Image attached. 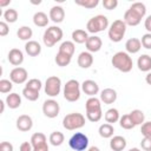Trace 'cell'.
<instances>
[{"label": "cell", "mask_w": 151, "mask_h": 151, "mask_svg": "<svg viewBox=\"0 0 151 151\" xmlns=\"http://www.w3.org/2000/svg\"><path fill=\"white\" fill-rule=\"evenodd\" d=\"M119 119H120V117H119V112H118L117 109H109V110L105 112V120H106L109 124L117 123Z\"/></svg>", "instance_id": "31"}, {"label": "cell", "mask_w": 151, "mask_h": 151, "mask_svg": "<svg viewBox=\"0 0 151 151\" xmlns=\"http://www.w3.org/2000/svg\"><path fill=\"white\" fill-rule=\"evenodd\" d=\"M119 125H120L123 129H125V130H131V129H133V127L136 126V125L133 124V122H132L130 114H123V116L120 117V119H119Z\"/></svg>", "instance_id": "35"}, {"label": "cell", "mask_w": 151, "mask_h": 151, "mask_svg": "<svg viewBox=\"0 0 151 151\" xmlns=\"http://www.w3.org/2000/svg\"><path fill=\"white\" fill-rule=\"evenodd\" d=\"M64 134L60 132V131H54L50 134V143L53 145V146H59L64 143Z\"/></svg>", "instance_id": "34"}, {"label": "cell", "mask_w": 151, "mask_h": 151, "mask_svg": "<svg viewBox=\"0 0 151 151\" xmlns=\"http://www.w3.org/2000/svg\"><path fill=\"white\" fill-rule=\"evenodd\" d=\"M117 100V92L113 88H104L100 92V101L104 104H113Z\"/></svg>", "instance_id": "17"}, {"label": "cell", "mask_w": 151, "mask_h": 151, "mask_svg": "<svg viewBox=\"0 0 151 151\" xmlns=\"http://www.w3.org/2000/svg\"><path fill=\"white\" fill-rule=\"evenodd\" d=\"M76 4L79 5V6H83V7H85V8H90V9H91V8H94V7L98 6L99 0H85V1L77 0Z\"/></svg>", "instance_id": "40"}, {"label": "cell", "mask_w": 151, "mask_h": 151, "mask_svg": "<svg viewBox=\"0 0 151 151\" xmlns=\"http://www.w3.org/2000/svg\"><path fill=\"white\" fill-rule=\"evenodd\" d=\"M142 46L146 50H151V33H145L143 37H142Z\"/></svg>", "instance_id": "42"}, {"label": "cell", "mask_w": 151, "mask_h": 151, "mask_svg": "<svg viewBox=\"0 0 151 151\" xmlns=\"http://www.w3.org/2000/svg\"><path fill=\"white\" fill-rule=\"evenodd\" d=\"M85 109H86V117L90 122L97 123L101 119L103 111H101L100 99L96 97H90L85 103Z\"/></svg>", "instance_id": "1"}, {"label": "cell", "mask_w": 151, "mask_h": 151, "mask_svg": "<svg viewBox=\"0 0 151 151\" xmlns=\"http://www.w3.org/2000/svg\"><path fill=\"white\" fill-rule=\"evenodd\" d=\"M6 104L9 109H18L21 105V97L15 92L9 93L6 97Z\"/></svg>", "instance_id": "24"}, {"label": "cell", "mask_w": 151, "mask_h": 151, "mask_svg": "<svg viewBox=\"0 0 151 151\" xmlns=\"http://www.w3.org/2000/svg\"><path fill=\"white\" fill-rule=\"evenodd\" d=\"M110 147L112 151H123L126 147V139L122 136H114L110 140Z\"/></svg>", "instance_id": "21"}, {"label": "cell", "mask_w": 151, "mask_h": 151, "mask_svg": "<svg viewBox=\"0 0 151 151\" xmlns=\"http://www.w3.org/2000/svg\"><path fill=\"white\" fill-rule=\"evenodd\" d=\"M45 93L50 97H57L61 90V80L57 76H51L45 83Z\"/></svg>", "instance_id": "9"}, {"label": "cell", "mask_w": 151, "mask_h": 151, "mask_svg": "<svg viewBox=\"0 0 151 151\" xmlns=\"http://www.w3.org/2000/svg\"><path fill=\"white\" fill-rule=\"evenodd\" d=\"M50 19L53 22H55V24L61 22L65 19V11H64V8L61 6H53L50 9Z\"/></svg>", "instance_id": "18"}, {"label": "cell", "mask_w": 151, "mask_h": 151, "mask_svg": "<svg viewBox=\"0 0 151 151\" xmlns=\"http://www.w3.org/2000/svg\"><path fill=\"white\" fill-rule=\"evenodd\" d=\"M87 39H88V35H87V32L85 29L78 28V29H74L72 32V40L77 44H84L87 41Z\"/></svg>", "instance_id": "25"}, {"label": "cell", "mask_w": 151, "mask_h": 151, "mask_svg": "<svg viewBox=\"0 0 151 151\" xmlns=\"http://www.w3.org/2000/svg\"><path fill=\"white\" fill-rule=\"evenodd\" d=\"M17 35L20 40H28L29 41V39L33 35V31L28 26H21V27H19V29L17 32Z\"/></svg>", "instance_id": "29"}, {"label": "cell", "mask_w": 151, "mask_h": 151, "mask_svg": "<svg viewBox=\"0 0 151 151\" xmlns=\"http://www.w3.org/2000/svg\"><path fill=\"white\" fill-rule=\"evenodd\" d=\"M130 8L132 11H134L136 13H138L142 18H144V15L146 14V7H145V5L143 2H133L130 6Z\"/></svg>", "instance_id": "38"}, {"label": "cell", "mask_w": 151, "mask_h": 151, "mask_svg": "<svg viewBox=\"0 0 151 151\" xmlns=\"http://www.w3.org/2000/svg\"><path fill=\"white\" fill-rule=\"evenodd\" d=\"M101 45H103V41L97 35H91L88 37L87 41L85 42V46H86V50L87 52L90 53H94V52H98L100 48H101Z\"/></svg>", "instance_id": "15"}, {"label": "cell", "mask_w": 151, "mask_h": 151, "mask_svg": "<svg viewBox=\"0 0 151 151\" xmlns=\"http://www.w3.org/2000/svg\"><path fill=\"white\" fill-rule=\"evenodd\" d=\"M33 151H48V145H47V144H44V145H41V146L33 147Z\"/></svg>", "instance_id": "50"}, {"label": "cell", "mask_w": 151, "mask_h": 151, "mask_svg": "<svg viewBox=\"0 0 151 151\" xmlns=\"http://www.w3.org/2000/svg\"><path fill=\"white\" fill-rule=\"evenodd\" d=\"M99 136L103 137V138H112L113 137V132H114V129L112 126V124H109V123H105V124H101L99 126Z\"/></svg>", "instance_id": "27"}, {"label": "cell", "mask_w": 151, "mask_h": 151, "mask_svg": "<svg viewBox=\"0 0 151 151\" xmlns=\"http://www.w3.org/2000/svg\"><path fill=\"white\" fill-rule=\"evenodd\" d=\"M84 125H85V117L79 112L68 113L63 119V126L68 131L78 130Z\"/></svg>", "instance_id": "3"}, {"label": "cell", "mask_w": 151, "mask_h": 151, "mask_svg": "<svg viewBox=\"0 0 151 151\" xmlns=\"http://www.w3.org/2000/svg\"><path fill=\"white\" fill-rule=\"evenodd\" d=\"M129 114H130V117H131V119H132L134 125H142L144 123V120H145L144 112L140 111V110H133Z\"/></svg>", "instance_id": "32"}, {"label": "cell", "mask_w": 151, "mask_h": 151, "mask_svg": "<svg viewBox=\"0 0 151 151\" xmlns=\"http://www.w3.org/2000/svg\"><path fill=\"white\" fill-rule=\"evenodd\" d=\"M125 32H126V24L120 19L114 20L109 28V38L113 42H119L124 38Z\"/></svg>", "instance_id": "7"}, {"label": "cell", "mask_w": 151, "mask_h": 151, "mask_svg": "<svg viewBox=\"0 0 151 151\" xmlns=\"http://www.w3.org/2000/svg\"><path fill=\"white\" fill-rule=\"evenodd\" d=\"M0 151H13V145L9 142H1Z\"/></svg>", "instance_id": "47"}, {"label": "cell", "mask_w": 151, "mask_h": 151, "mask_svg": "<svg viewBox=\"0 0 151 151\" xmlns=\"http://www.w3.org/2000/svg\"><path fill=\"white\" fill-rule=\"evenodd\" d=\"M107 27H109V19L105 15H103V14H98V15L91 18L87 21V24H86L87 32H90L92 34L103 32Z\"/></svg>", "instance_id": "4"}, {"label": "cell", "mask_w": 151, "mask_h": 151, "mask_svg": "<svg viewBox=\"0 0 151 151\" xmlns=\"http://www.w3.org/2000/svg\"><path fill=\"white\" fill-rule=\"evenodd\" d=\"M142 19H143V18H142L138 13H136L134 11H132L131 8H129V9L125 12V14H124L123 21H124L126 25H129V26H137V25L140 24Z\"/></svg>", "instance_id": "14"}, {"label": "cell", "mask_w": 151, "mask_h": 151, "mask_svg": "<svg viewBox=\"0 0 151 151\" xmlns=\"http://www.w3.org/2000/svg\"><path fill=\"white\" fill-rule=\"evenodd\" d=\"M42 84H41V80L40 79H37V78H33V79H29L26 84V87L28 88H32V90H35V91H40Z\"/></svg>", "instance_id": "41"}, {"label": "cell", "mask_w": 151, "mask_h": 151, "mask_svg": "<svg viewBox=\"0 0 151 151\" xmlns=\"http://www.w3.org/2000/svg\"><path fill=\"white\" fill-rule=\"evenodd\" d=\"M25 51H26V53H27L29 57H37V55H39L40 52H41V46H40V44H39L38 41H35V40H29V41H27L26 45H25Z\"/></svg>", "instance_id": "20"}, {"label": "cell", "mask_w": 151, "mask_h": 151, "mask_svg": "<svg viewBox=\"0 0 151 151\" xmlns=\"http://www.w3.org/2000/svg\"><path fill=\"white\" fill-rule=\"evenodd\" d=\"M74 50H76V45L73 41H64L60 46H59V52L64 53V54H67L70 57L73 55L74 53Z\"/></svg>", "instance_id": "30"}, {"label": "cell", "mask_w": 151, "mask_h": 151, "mask_svg": "<svg viewBox=\"0 0 151 151\" xmlns=\"http://www.w3.org/2000/svg\"><path fill=\"white\" fill-rule=\"evenodd\" d=\"M71 59H72V57H70V55H67V54H64V53H61V52H58L57 55H55V58H54L55 64H57L58 66H60V67L67 66V65L71 63Z\"/></svg>", "instance_id": "33"}, {"label": "cell", "mask_w": 151, "mask_h": 151, "mask_svg": "<svg viewBox=\"0 0 151 151\" xmlns=\"http://www.w3.org/2000/svg\"><path fill=\"white\" fill-rule=\"evenodd\" d=\"M60 106L57 100L54 99H47L42 104V112L47 118H55L59 114Z\"/></svg>", "instance_id": "10"}, {"label": "cell", "mask_w": 151, "mask_h": 151, "mask_svg": "<svg viewBox=\"0 0 151 151\" xmlns=\"http://www.w3.org/2000/svg\"><path fill=\"white\" fill-rule=\"evenodd\" d=\"M129 151H140V150H139L138 147H132V149H130Z\"/></svg>", "instance_id": "55"}, {"label": "cell", "mask_w": 151, "mask_h": 151, "mask_svg": "<svg viewBox=\"0 0 151 151\" xmlns=\"http://www.w3.org/2000/svg\"><path fill=\"white\" fill-rule=\"evenodd\" d=\"M4 19L6 20V22H9V24H13L18 20V12L17 9L14 8H8L5 11L4 13Z\"/></svg>", "instance_id": "36"}, {"label": "cell", "mask_w": 151, "mask_h": 151, "mask_svg": "<svg viewBox=\"0 0 151 151\" xmlns=\"http://www.w3.org/2000/svg\"><path fill=\"white\" fill-rule=\"evenodd\" d=\"M81 90L85 94L90 96V97H96V94L99 92V85L91 79L84 80L81 84Z\"/></svg>", "instance_id": "13"}, {"label": "cell", "mask_w": 151, "mask_h": 151, "mask_svg": "<svg viewBox=\"0 0 151 151\" xmlns=\"http://www.w3.org/2000/svg\"><path fill=\"white\" fill-rule=\"evenodd\" d=\"M140 146L144 151H151V137H144L140 142Z\"/></svg>", "instance_id": "44"}, {"label": "cell", "mask_w": 151, "mask_h": 151, "mask_svg": "<svg viewBox=\"0 0 151 151\" xmlns=\"http://www.w3.org/2000/svg\"><path fill=\"white\" fill-rule=\"evenodd\" d=\"M68 145L74 151H84L88 146V138L81 132H76L68 140Z\"/></svg>", "instance_id": "8"}, {"label": "cell", "mask_w": 151, "mask_h": 151, "mask_svg": "<svg viewBox=\"0 0 151 151\" xmlns=\"http://www.w3.org/2000/svg\"><path fill=\"white\" fill-rule=\"evenodd\" d=\"M33 22L38 27H45L48 24V17L44 12H37L33 15Z\"/></svg>", "instance_id": "26"}, {"label": "cell", "mask_w": 151, "mask_h": 151, "mask_svg": "<svg viewBox=\"0 0 151 151\" xmlns=\"http://www.w3.org/2000/svg\"><path fill=\"white\" fill-rule=\"evenodd\" d=\"M140 132H142V134L144 137H151V120L142 124Z\"/></svg>", "instance_id": "43"}, {"label": "cell", "mask_w": 151, "mask_h": 151, "mask_svg": "<svg viewBox=\"0 0 151 151\" xmlns=\"http://www.w3.org/2000/svg\"><path fill=\"white\" fill-rule=\"evenodd\" d=\"M9 2H11V0H7V1H0V6L4 7V6H6V5H8Z\"/></svg>", "instance_id": "53"}, {"label": "cell", "mask_w": 151, "mask_h": 151, "mask_svg": "<svg viewBox=\"0 0 151 151\" xmlns=\"http://www.w3.org/2000/svg\"><path fill=\"white\" fill-rule=\"evenodd\" d=\"M144 26L146 28V31L149 33H151V15H149L146 19H145V22H144Z\"/></svg>", "instance_id": "49"}, {"label": "cell", "mask_w": 151, "mask_h": 151, "mask_svg": "<svg viewBox=\"0 0 151 151\" xmlns=\"http://www.w3.org/2000/svg\"><path fill=\"white\" fill-rule=\"evenodd\" d=\"M28 73L24 67H15L9 73V79L14 84H24L27 80Z\"/></svg>", "instance_id": "11"}, {"label": "cell", "mask_w": 151, "mask_h": 151, "mask_svg": "<svg viewBox=\"0 0 151 151\" xmlns=\"http://www.w3.org/2000/svg\"><path fill=\"white\" fill-rule=\"evenodd\" d=\"M33 120L28 114H21L17 119V129L21 132H27L32 129Z\"/></svg>", "instance_id": "12"}, {"label": "cell", "mask_w": 151, "mask_h": 151, "mask_svg": "<svg viewBox=\"0 0 151 151\" xmlns=\"http://www.w3.org/2000/svg\"><path fill=\"white\" fill-rule=\"evenodd\" d=\"M22 96H24L27 100H29V101H35V100L39 98V91H35V90L25 87V88L22 90Z\"/></svg>", "instance_id": "37"}, {"label": "cell", "mask_w": 151, "mask_h": 151, "mask_svg": "<svg viewBox=\"0 0 151 151\" xmlns=\"http://www.w3.org/2000/svg\"><path fill=\"white\" fill-rule=\"evenodd\" d=\"M0 104H1V113L4 112V110H5V103H4V100H0Z\"/></svg>", "instance_id": "54"}, {"label": "cell", "mask_w": 151, "mask_h": 151, "mask_svg": "<svg viewBox=\"0 0 151 151\" xmlns=\"http://www.w3.org/2000/svg\"><path fill=\"white\" fill-rule=\"evenodd\" d=\"M137 66L142 72L151 71V57L149 54H142L137 60Z\"/></svg>", "instance_id": "23"}, {"label": "cell", "mask_w": 151, "mask_h": 151, "mask_svg": "<svg viewBox=\"0 0 151 151\" xmlns=\"http://www.w3.org/2000/svg\"><path fill=\"white\" fill-rule=\"evenodd\" d=\"M31 144L33 147H37V146H41L44 144H47V138L44 133L41 132H35L32 134L31 137Z\"/></svg>", "instance_id": "28"}, {"label": "cell", "mask_w": 151, "mask_h": 151, "mask_svg": "<svg viewBox=\"0 0 151 151\" xmlns=\"http://www.w3.org/2000/svg\"><path fill=\"white\" fill-rule=\"evenodd\" d=\"M13 87V83L8 79H1L0 80V92L1 93H8Z\"/></svg>", "instance_id": "39"}, {"label": "cell", "mask_w": 151, "mask_h": 151, "mask_svg": "<svg viewBox=\"0 0 151 151\" xmlns=\"http://www.w3.org/2000/svg\"><path fill=\"white\" fill-rule=\"evenodd\" d=\"M78 65L81 67V68H88L92 66L93 64V57L90 52H81L79 55H78V60H77Z\"/></svg>", "instance_id": "19"}, {"label": "cell", "mask_w": 151, "mask_h": 151, "mask_svg": "<svg viewBox=\"0 0 151 151\" xmlns=\"http://www.w3.org/2000/svg\"><path fill=\"white\" fill-rule=\"evenodd\" d=\"M103 6H104L106 9L111 11V9H114V8L118 6V1H117V0H104V1H103Z\"/></svg>", "instance_id": "45"}, {"label": "cell", "mask_w": 151, "mask_h": 151, "mask_svg": "<svg viewBox=\"0 0 151 151\" xmlns=\"http://www.w3.org/2000/svg\"><path fill=\"white\" fill-rule=\"evenodd\" d=\"M64 98L67 101H77L80 98V84L76 79H70L64 86Z\"/></svg>", "instance_id": "6"}, {"label": "cell", "mask_w": 151, "mask_h": 151, "mask_svg": "<svg viewBox=\"0 0 151 151\" xmlns=\"http://www.w3.org/2000/svg\"><path fill=\"white\" fill-rule=\"evenodd\" d=\"M7 59L8 61L14 65V66H19L22 64L24 61V53L19 48H12L9 52H8V55H7Z\"/></svg>", "instance_id": "16"}, {"label": "cell", "mask_w": 151, "mask_h": 151, "mask_svg": "<svg viewBox=\"0 0 151 151\" xmlns=\"http://www.w3.org/2000/svg\"><path fill=\"white\" fill-rule=\"evenodd\" d=\"M145 81H146L149 85H151V72H149V73L146 74V77H145Z\"/></svg>", "instance_id": "51"}, {"label": "cell", "mask_w": 151, "mask_h": 151, "mask_svg": "<svg viewBox=\"0 0 151 151\" xmlns=\"http://www.w3.org/2000/svg\"><path fill=\"white\" fill-rule=\"evenodd\" d=\"M111 64L114 68H117L118 71L123 72V73H127L132 70L133 63L131 57L129 55L127 52H117L116 54H113L112 59H111Z\"/></svg>", "instance_id": "2"}, {"label": "cell", "mask_w": 151, "mask_h": 151, "mask_svg": "<svg viewBox=\"0 0 151 151\" xmlns=\"http://www.w3.org/2000/svg\"><path fill=\"white\" fill-rule=\"evenodd\" d=\"M63 38V29L58 26H51L46 28L42 35V41L47 47H53Z\"/></svg>", "instance_id": "5"}, {"label": "cell", "mask_w": 151, "mask_h": 151, "mask_svg": "<svg viewBox=\"0 0 151 151\" xmlns=\"http://www.w3.org/2000/svg\"><path fill=\"white\" fill-rule=\"evenodd\" d=\"M87 151H100V150H99V147H97V146H91V147L87 149Z\"/></svg>", "instance_id": "52"}, {"label": "cell", "mask_w": 151, "mask_h": 151, "mask_svg": "<svg viewBox=\"0 0 151 151\" xmlns=\"http://www.w3.org/2000/svg\"><path fill=\"white\" fill-rule=\"evenodd\" d=\"M19 151H33V146H32L31 143L24 142V143H21V145L19 147Z\"/></svg>", "instance_id": "48"}, {"label": "cell", "mask_w": 151, "mask_h": 151, "mask_svg": "<svg viewBox=\"0 0 151 151\" xmlns=\"http://www.w3.org/2000/svg\"><path fill=\"white\" fill-rule=\"evenodd\" d=\"M8 32H9V27H8L7 22L6 21H0V35L5 37V35L8 34Z\"/></svg>", "instance_id": "46"}, {"label": "cell", "mask_w": 151, "mask_h": 151, "mask_svg": "<svg viewBox=\"0 0 151 151\" xmlns=\"http://www.w3.org/2000/svg\"><path fill=\"white\" fill-rule=\"evenodd\" d=\"M140 48H142V42L137 38H130L125 42V50H126L127 53H131V54L138 53Z\"/></svg>", "instance_id": "22"}]
</instances>
